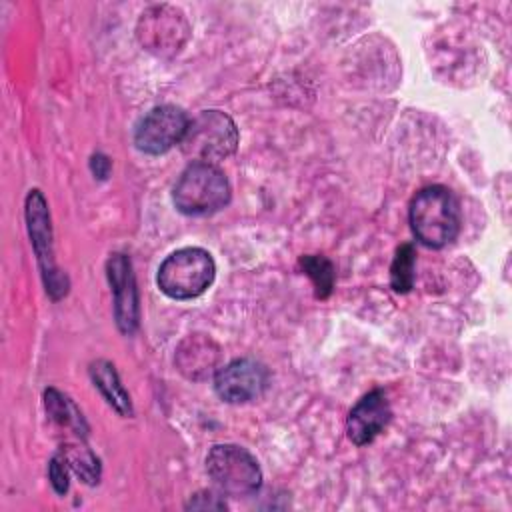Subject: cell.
Returning <instances> with one entry per match:
<instances>
[{"label": "cell", "mask_w": 512, "mask_h": 512, "mask_svg": "<svg viewBox=\"0 0 512 512\" xmlns=\"http://www.w3.org/2000/svg\"><path fill=\"white\" fill-rule=\"evenodd\" d=\"M108 280L114 294V316L124 334H132L138 326V292L132 264L126 254H112L106 262Z\"/></svg>", "instance_id": "30bf717a"}, {"label": "cell", "mask_w": 512, "mask_h": 512, "mask_svg": "<svg viewBox=\"0 0 512 512\" xmlns=\"http://www.w3.org/2000/svg\"><path fill=\"white\" fill-rule=\"evenodd\" d=\"M408 218L416 240L428 248L450 244L460 230L458 200L444 186L422 188L410 202Z\"/></svg>", "instance_id": "6da1fadb"}, {"label": "cell", "mask_w": 512, "mask_h": 512, "mask_svg": "<svg viewBox=\"0 0 512 512\" xmlns=\"http://www.w3.org/2000/svg\"><path fill=\"white\" fill-rule=\"evenodd\" d=\"M216 276V264L204 248H180L158 268V288L174 300H190L204 294Z\"/></svg>", "instance_id": "3957f363"}, {"label": "cell", "mask_w": 512, "mask_h": 512, "mask_svg": "<svg viewBox=\"0 0 512 512\" xmlns=\"http://www.w3.org/2000/svg\"><path fill=\"white\" fill-rule=\"evenodd\" d=\"M206 470L222 494L240 498L254 494L262 484L256 458L236 444H216L208 452Z\"/></svg>", "instance_id": "5b68a950"}, {"label": "cell", "mask_w": 512, "mask_h": 512, "mask_svg": "<svg viewBox=\"0 0 512 512\" xmlns=\"http://www.w3.org/2000/svg\"><path fill=\"white\" fill-rule=\"evenodd\" d=\"M186 506L196 508V510H222V508H226L224 500H220V496H216L214 492H198L190 498V502Z\"/></svg>", "instance_id": "d6986e66"}, {"label": "cell", "mask_w": 512, "mask_h": 512, "mask_svg": "<svg viewBox=\"0 0 512 512\" xmlns=\"http://www.w3.org/2000/svg\"><path fill=\"white\" fill-rule=\"evenodd\" d=\"M48 474H50V482H52L54 490H56L58 494H66V490H68V464H66V460L62 458V454L52 458Z\"/></svg>", "instance_id": "ac0fdd59"}, {"label": "cell", "mask_w": 512, "mask_h": 512, "mask_svg": "<svg viewBox=\"0 0 512 512\" xmlns=\"http://www.w3.org/2000/svg\"><path fill=\"white\" fill-rule=\"evenodd\" d=\"M92 170H94V174L98 178H106V174L110 170V160L106 156H102V154L92 156Z\"/></svg>", "instance_id": "ffe728a7"}, {"label": "cell", "mask_w": 512, "mask_h": 512, "mask_svg": "<svg viewBox=\"0 0 512 512\" xmlns=\"http://www.w3.org/2000/svg\"><path fill=\"white\" fill-rule=\"evenodd\" d=\"M184 346H188L192 352H194V358L192 356H184V358H178V364H180V370L182 372H188V376L192 378H200L202 374H206L204 366L200 364V360H210L216 364L218 360V348L210 350V346H214V342L208 338H196V336H190Z\"/></svg>", "instance_id": "e0dca14e"}, {"label": "cell", "mask_w": 512, "mask_h": 512, "mask_svg": "<svg viewBox=\"0 0 512 512\" xmlns=\"http://www.w3.org/2000/svg\"><path fill=\"white\" fill-rule=\"evenodd\" d=\"M414 264H416V250L410 242L396 248V256L390 266V286L396 292H408L414 286Z\"/></svg>", "instance_id": "5bb4252c"}, {"label": "cell", "mask_w": 512, "mask_h": 512, "mask_svg": "<svg viewBox=\"0 0 512 512\" xmlns=\"http://www.w3.org/2000/svg\"><path fill=\"white\" fill-rule=\"evenodd\" d=\"M300 268L312 280L318 298H328L334 286V266L326 256L308 254L300 258Z\"/></svg>", "instance_id": "9a60e30c"}, {"label": "cell", "mask_w": 512, "mask_h": 512, "mask_svg": "<svg viewBox=\"0 0 512 512\" xmlns=\"http://www.w3.org/2000/svg\"><path fill=\"white\" fill-rule=\"evenodd\" d=\"M26 224L28 234L42 270V278L46 284L48 294L58 300L68 292V278L60 274V270L54 264V252H52V226H50V212L46 198L40 190H30L26 198Z\"/></svg>", "instance_id": "8992f818"}, {"label": "cell", "mask_w": 512, "mask_h": 512, "mask_svg": "<svg viewBox=\"0 0 512 512\" xmlns=\"http://www.w3.org/2000/svg\"><path fill=\"white\" fill-rule=\"evenodd\" d=\"M90 376L94 380V386L102 392V396L106 398V402L120 412L122 416H132V402L128 392L124 390L118 372L114 368V364H110L108 360H98L90 366Z\"/></svg>", "instance_id": "7c38bea8"}, {"label": "cell", "mask_w": 512, "mask_h": 512, "mask_svg": "<svg viewBox=\"0 0 512 512\" xmlns=\"http://www.w3.org/2000/svg\"><path fill=\"white\" fill-rule=\"evenodd\" d=\"M62 458L68 468L80 476L86 484H96L100 478V462L98 458L84 446H66L62 448Z\"/></svg>", "instance_id": "2e32d148"}, {"label": "cell", "mask_w": 512, "mask_h": 512, "mask_svg": "<svg viewBox=\"0 0 512 512\" xmlns=\"http://www.w3.org/2000/svg\"><path fill=\"white\" fill-rule=\"evenodd\" d=\"M392 410L388 404V398L382 390H372L366 396H362L356 406L350 410L346 420V432L348 438L356 446H364L372 442L390 422Z\"/></svg>", "instance_id": "8fae6325"}, {"label": "cell", "mask_w": 512, "mask_h": 512, "mask_svg": "<svg viewBox=\"0 0 512 512\" xmlns=\"http://www.w3.org/2000/svg\"><path fill=\"white\" fill-rule=\"evenodd\" d=\"M238 146V128L234 120L220 110H202L188 122L184 138L180 142L182 154L192 162L214 164L230 154Z\"/></svg>", "instance_id": "277c9868"}, {"label": "cell", "mask_w": 512, "mask_h": 512, "mask_svg": "<svg viewBox=\"0 0 512 512\" xmlns=\"http://www.w3.org/2000/svg\"><path fill=\"white\" fill-rule=\"evenodd\" d=\"M172 200L182 214L206 216L230 200V182L214 164L192 162L176 180Z\"/></svg>", "instance_id": "7a4b0ae2"}, {"label": "cell", "mask_w": 512, "mask_h": 512, "mask_svg": "<svg viewBox=\"0 0 512 512\" xmlns=\"http://www.w3.org/2000/svg\"><path fill=\"white\" fill-rule=\"evenodd\" d=\"M268 386V370L250 358L232 360L214 376L216 394L230 404H244L258 398Z\"/></svg>", "instance_id": "ba28073f"}, {"label": "cell", "mask_w": 512, "mask_h": 512, "mask_svg": "<svg viewBox=\"0 0 512 512\" xmlns=\"http://www.w3.org/2000/svg\"><path fill=\"white\" fill-rule=\"evenodd\" d=\"M138 36L148 50L158 54L178 52L188 36V24L182 14L170 6L150 8L140 18Z\"/></svg>", "instance_id": "9c48e42d"}, {"label": "cell", "mask_w": 512, "mask_h": 512, "mask_svg": "<svg viewBox=\"0 0 512 512\" xmlns=\"http://www.w3.org/2000/svg\"><path fill=\"white\" fill-rule=\"evenodd\" d=\"M190 118L178 106L164 104L152 108L140 118L134 130V144L146 154H164L174 144H180Z\"/></svg>", "instance_id": "52a82bcc"}, {"label": "cell", "mask_w": 512, "mask_h": 512, "mask_svg": "<svg viewBox=\"0 0 512 512\" xmlns=\"http://www.w3.org/2000/svg\"><path fill=\"white\" fill-rule=\"evenodd\" d=\"M44 404H46V410H48V414L54 422H58L62 426H70L78 434L86 436V430H88L86 420H84L82 412L78 410V406L68 396L58 392L56 388H48L44 392Z\"/></svg>", "instance_id": "4fadbf2b"}]
</instances>
